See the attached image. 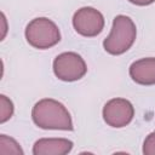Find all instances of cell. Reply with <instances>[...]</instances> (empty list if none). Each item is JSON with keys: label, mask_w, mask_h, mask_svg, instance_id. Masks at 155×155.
Instances as JSON below:
<instances>
[{"label": "cell", "mask_w": 155, "mask_h": 155, "mask_svg": "<svg viewBox=\"0 0 155 155\" xmlns=\"http://www.w3.org/2000/svg\"><path fill=\"white\" fill-rule=\"evenodd\" d=\"M73 25L76 33L82 36H97L104 28L103 15L90 6L79 8L73 16Z\"/></svg>", "instance_id": "obj_5"}, {"label": "cell", "mask_w": 155, "mask_h": 155, "mask_svg": "<svg viewBox=\"0 0 155 155\" xmlns=\"http://www.w3.org/2000/svg\"><path fill=\"white\" fill-rule=\"evenodd\" d=\"M143 154L144 155H155V131L149 133L143 143Z\"/></svg>", "instance_id": "obj_11"}, {"label": "cell", "mask_w": 155, "mask_h": 155, "mask_svg": "<svg viewBox=\"0 0 155 155\" xmlns=\"http://www.w3.org/2000/svg\"><path fill=\"white\" fill-rule=\"evenodd\" d=\"M0 154L23 155V150L13 138L7 137L6 134H0Z\"/></svg>", "instance_id": "obj_9"}, {"label": "cell", "mask_w": 155, "mask_h": 155, "mask_svg": "<svg viewBox=\"0 0 155 155\" xmlns=\"http://www.w3.org/2000/svg\"><path fill=\"white\" fill-rule=\"evenodd\" d=\"M31 119L42 130L73 131V121L68 109L52 98L40 99L31 110Z\"/></svg>", "instance_id": "obj_1"}, {"label": "cell", "mask_w": 155, "mask_h": 155, "mask_svg": "<svg viewBox=\"0 0 155 155\" xmlns=\"http://www.w3.org/2000/svg\"><path fill=\"white\" fill-rule=\"evenodd\" d=\"M131 4H134V5H138V6H147V5H150L153 4L155 0H128Z\"/></svg>", "instance_id": "obj_12"}, {"label": "cell", "mask_w": 155, "mask_h": 155, "mask_svg": "<svg viewBox=\"0 0 155 155\" xmlns=\"http://www.w3.org/2000/svg\"><path fill=\"white\" fill-rule=\"evenodd\" d=\"M73 149V142L67 138H41L33 147L34 155H65Z\"/></svg>", "instance_id": "obj_8"}, {"label": "cell", "mask_w": 155, "mask_h": 155, "mask_svg": "<svg viewBox=\"0 0 155 155\" xmlns=\"http://www.w3.org/2000/svg\"><path fill=\"white\" fill-rule=\"evenodd\" d=\"M136 35L137 29L133 21L125 15H119L113 19L110 34L103 41V47L110 54H122L131 48Z\"/></svg>", "instance_id": "obj_2"}, {"label": "cell", "mask_w": 155, "mask_h": 155, "mask_svg": "<svg viewBox=\"0 0 155 155\" xmlns=\"http://www.w3.org/2000/svg\"><path fill=\"white\" fill-rule=\"evenodd\" d=\"M134 116L132 103L125 98H113L103 107V119L107 125L120 128L128 125Z\"/></svg>", "instance_id": "obj_6"}, {"label": "cell", "mask_w": 155, "mask_h": 155, "mask_svg": "<svg viewBox=\"0 0 155 155\" xmlns=\"http://www.w3.org/2000/svg\"><path fill=\"white\" fill-rule=\"evenodd\" d=\"M28 44L39 50H46L61 40V33L54 22L46 17H38L30 21L25 28Z\"/></svg>", "instance_id": "obj_3"}, {"label": "cell", "mask_w": 155, "mask_h": 155, "mask_svg": "<svg viewBox=\"0 0 155 155\" xmlns=\"http://www.w3.org/2000/svg\"><path fill=\"white\" fill-rule=\"evenodd\" d=\"M86 71V63L76 52H63L53 61V73L62 81L71 82L80 80Z\"/></svg>", "instance_id": "obj_4"}, {"label": "cell", "mask_w": 155, "mask_h": 155, "mask_svg": "<svg viewBox=\"0 0 155 155\" xmlns=\"http://www.w3.org/2000/svg\"><path fill=\"white\" fill-rule=\"evenodd\" d=\"M13 114V103L5 94L0 96V122H6Z\"/></svg>", "instance_id": "obj_10"}, {"label": "cell", "mask_w": 155, "mask_h": 155, "mask_svg": "<svg viewBox=\"0 0 155 155\" xmlns=\"http://www.w3.org/2000/svg\"><path fill=\"white\" fill-rule=\"evenodd\" d=\"M130 76L139 85H155V58L147 57L133 62L130 65Z\"/></svg>", "instance_id": "obj_7"}]
</instances>
